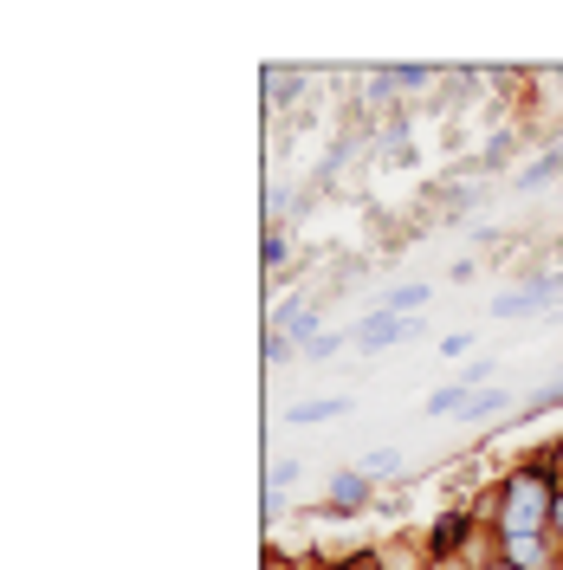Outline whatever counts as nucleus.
<instances>
[{
    "label": "nucleus",
    "instance_id": "9d476101",
    "mask_svg": "<svg viewBox=\"0 0 563 570\" xmlns=\"http://www.w3.org/2000/svg\"><path fill=\"white\" fill-rule=\"evenodd\" d=\"M337 350H343V331H337V337H331V331H324V337H318V344H311V350H305V357H311V363H331V357H337Z\"/></svg>",
    "mask_w": 563,
    "mask_h": 570
},
{
    "label": "nucleus",
    "instance_id": "ddd939ff",
    "mask_svg": "<svg viewBox=\"0 0 563 570\" xmlns=\"http://www.w3.org/2000/svg\"><path fill=\"white\" fill-rule=\"evenodd\" d=\"M544 409H563V383H557V389H538V396H531V409H525V415H544Z\"/></svg>",
    "mask_w": 563,
    "mask_h": 570
},
{
    "label": "nucleus",
    "instance_id": "2eb2a0df",
    "mask_svg": "<svg viewBox=\"0 0 563 570\" xmlns=\"http://www.w3.org/2000/svg\"><path fill=\"white\" fill-rule=\"evenodd\" d=\"M460 350H473V331H447L441 337V357H460Z\"/></svg>",
    "mask_w": 563,
    "mask_h": 570
},
{
    "label": "nucleus",
    "instance_id": "f03ea898",
    "mask_svg": "<svg viewBox=\"0 0 563 570\" xmlns=\"http://www.w3.org/2000/svg\"><path fill=\"white\" fill-rule=\"evenodd\" d=\"M369 486H376V480H363V473H356V467L331 473V506L343 512V519H350V512H363V506H369Z\"/></svg>",
    "mask_w": 563,
    "mask_h": 570
},
{
    "label": "nucleus",
    "instance_id": "1a4fd4ad",
    "mask_svg": "<svg viewBox=\"0 0 563 570\" xmlns=\"http://www.w3.org/2000/svg\"><path fill=\"white\" fill-rule=\"evenodd\" d=\"M492 409H505V389H499V383H492V389H479V396L466 402V415H479V422H486Z\"/></svg>",
    "mask_w": 563,
    "mask_h": 570
},
{
    "label": "nucleus",
    "instance_id": "dca6fc26",
    "mask_svg": "<svg viewBox=\"0 0 563 570\" xmlns=\"http://www.w3.org/2000/svg\"><path fill=\"white\" fill-rule=\"evenodd\" d=\"M460 532H466V519H447V525H434V551H447Z\"/></svg>",
    "mask_w": 563,
    "mask_h": 570
},
{
    "label": "nucleus",
    "instance_id": "f8f14e48",
    "mask_svg": "<svg viewBox=\"0 0 563 570\" xmlns=\"http://www.w3.org/2000/svg\"><path fill=\"white\" fill-rule=\"evenodd\" d=\"M460 383H466V389H473V396H479V389L492 383V363H486V357H479V363H466V376H460Z\"/></svg>",
    "mask_w": 563,
    "mask_h": 570
},
{
    "label": "nucleus",
    "instance_id": "a211bd4d",
    "mask_svg": "<svg viewBox=\"0 0 563 570\" xmlns=\"http://www.w3.org/2000/svg\"><path fill=\"white\" fill-rule=\"evenodd\" d=\"M350 570H376V558H369V551H356V558H350Z\"/></svg>",
    "mask_w": 563,
    "mask_h": 570
},
{
    "label": "nucleus",
    "instance_id": "39448f33",
    "mask_svg": "<svg viewBox=\"0 0 563 570\" xmlns=\"http://www.w3.org/2000/svg\"><path fill=\"white\" fill-rule=\"evenodd\" d=\"M421 305H428V285H389V298H382V311H395V318H415Z\"/></svg>",
    "mask_w": 563,
    "mask_h": 570
},
{
    "label": "nucleus",
    "instance_id": "f3484780",
    "mask_svg": "<svg viewBox=\"0 0 563 570\" xmlns=\"http://www.w3.org/2000/svg\"><path fill=\"white\" fill-rule=\"evenodd\" d=\"M259 260H266V273H272V266L285 260V240H279V234H266V253H259Z\"/></svg>",
    "mask_w": 563,
    "mask_h": 570
},
{
    "label": "nucleus",
    "instance_id": "f257e3e1",
    "mask_svg": "<svg viewBox=\"0 0 563 570\" xmlns=\"http://www.w3.org/2000/svg\"><path fill=\"white\" fill-rule=\"evenodd\" d=\"M408 337H421V318H395V311H369V318L356 324V344H363V350H389V344H408Z\"/></svg>",
    "mask_w": 563,
    "mask_h": 570
},
{
    "label": "nucleus",
    "instance_id": "7ed1b4c3",
    "mask_svg": "<svg viewBox=\"0 0 563 570\" xmlns=\"http://www.w3.org/2000/svg\"><path fill=\"white\" fill-rule=\"evenodd\" d=\"M343 409H350L343 396H311V402H298V409H285V422L292 428H318V422H337Z\"/></svg>",
    "mask_w": 563,
    "mask_h": 570
},
{
    "label": "nucleus",
    "instance_id": "aec40b11",
    "mask_svg": "<svg viewBox=\"0 0 563 570\" xmlns=\"http://www.w3.org/2000/svg\"><path fill=\"white\" fill-rule=\"evenodd\" d=\"M557 532H563V499H557Z\"/></svg>",
    "mask_w": 563,
    "mask_h": 570
},
{
    "label": "nucleus",
    "instance_id": "423d86ee",
    "mask_svg": "<svg viewBox=\"0 0 563 570\" xmlns=\"http://www.w3.org/2000/svg\"><path fill=\"white\" fill-rule=\"evenodd\" d=\"M466 402H473V389L447 383V389H434V396H428V409H421V415H466Z\"/></svg>",
    "mask_w": 563,
    "mask_h": 570
},
{
    "label": "nucleus",
    "instance_id": "20e7f679",
    "mask_svg": "<svg viewBox=\"0 0 563 570\" xmlns=\"http://www.w3.org/2000/svg\"><path fill=\"white\" fill-rule=\"evenodd\" d=\"M285 337L311 350V344L324 337V311H318V305H292V311H285Z\"/></svg>",
    "mask_w": 563,
    "mask_h": 570
},
{
    "label": "nucleus",
    "instance_id": "4468645a",
    "mask_svg": "<svg viewBox=\"0 0 563 570\" xmlns=\"http://www.w3.org/2000/svg\"><path fill=\"white\" fill-rule=\"evenodd\" d=\"M292 480H298V460H279V467L266 473V486H272V493H279V486H292Z\"/></svg>",
    "mask_w": 563,
    "mask_h": 570
},
{
    "label": "nucleus",
    "instance_id": "9b49d317",
    "mask_svg": "<svg viewBox=\"0 0 563 570\" xmlns=\"http://www.w3.org/2000/svg\"><path fill=\"white\" fill-rule=\"evenodd\" d=\"M292 337H285V331H266V363H285V357H292Z\"/></svg>",
    "mask_w": 563,
    "mask_h": 570
},
{
    "label": "nucleus",
    "instance_id": "6ab92c4d",
    "mask_svg": "<svg viewBox=\"0 0 563 570\" xmlns=\"http://www.w3.org/2000/svg\"><path fill=\"white\" fill-rule=\"evenodd\" d=\"M266 570H285V558H266Z\"/></svg>",
    "mask_w": 563,
    "mask_h": 570
},
{
    "label": "nucleus",
    "instance_id": "0eeeda50",
    "mask_svg": "<svg viewBox=\"0 0 563 570\" xmlns=\"http://www.w3.org/2000/svg\"><path fill=\"white\" fill-rule=\"evenodd\" d=\"M395 467H402V454H395V447H369V454L356 460V473H363V480H389Z\"/></svg>",
    "mask_w": 563,
    "mask_h": 570
},
{
    "label": "nucleus",
    "instance_id": "6e6552de",
    "mask_svg": "<svg viewBox=\"0 0 563 570\" xmlns=\"http://www.w3.org/2000/svg\"><path fill=\"white\" fill-rule=\"evenodd\" d=\"M557 175H563V149H551V156H538L525 175H518V182H525V188H544V182H557Z\"/></svg>",
    "mask_w": 563,
    "mask_h": 570
}]
</instances>
